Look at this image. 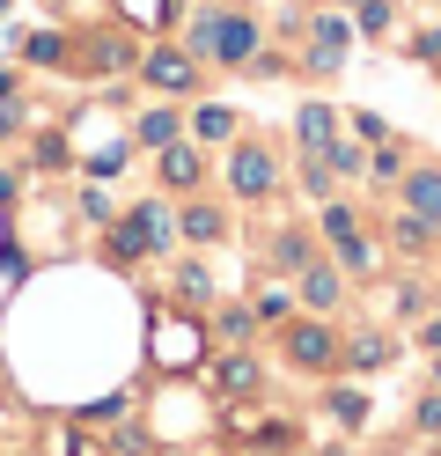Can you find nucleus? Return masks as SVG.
<instances>
[{"instance_id": "nucleus-1", "label": "nucleus", "mask_w": 441, "mask_h": 456, "mask_svg": "<svg viewBox=\"0 0 441 456\" xmlns=\"http://www.w3.org/2000/svg\"><path fill=\"white\" fill-rule=\"evenodd\" d=\"M280 361L294 376H339V331L331 317H309V309H294L280 324Z\"/></svg>"}, {"instance_id": "nucleus-2", "label": "nucleus", "mask_w": 441, "mask_h": 456, "mask_svg": "<svg viewBox=\"0 0 441 456\" xmlns=\"http://www.w3.org/2000/svg\"><path fill=\"white\" fill-rule=\"evenodd\" d=\"M221 184H228V199L257 207V199H273V191H280V155L265 148V140L235 133V140H228V155H221Z\"/></svg>"}, {"instance_id": "nucleus-3", "label": "nucleus", "mask_w": 441, "mask_h": 456, "mask_svg": "<svg viewBox=\"0 0 441 456\" xmlns=\"http://www.w3.org/2000/svg\"><path fill=\"white\" fill-rule=\"evenodd\" d=\"M257 52H265L257 15H243V8H214V22H206V52H199V60H206V67H221V74H235V67H257Z\"/></svg>"}, {"instance_id": "nucleus-4", "label": "nucleus", "mask_w": 441, "mask_h": 456, "mask_svg": "<svg viewBox=\"0 0 441 456\" xmlns=\"http://www.w3.org/2000/svg\"><path fill=\"white\" fill-rule=\"evenodd\" d=\"M302 45H309V52H302L309 74H339L361 37H353V15H346V8H316V15L302 22Z\"/></svg>"}, {"instance_id": "nucleus-5", "label": "nucleus", "mask_w": 441, "mask_h": 456, "mask_svg": "<svg viewBox=\"0 0 441 456\" xmlns=\"http://www.w3.org/2000/svg\"><path fill=\"white\" fill-rule=\"evenodd\" d=\"M147 346H155V368H169V376L184 368V376H192V368L214 354V338H206V324H199V317H155Z\"/></svg>"}, {"instance_id": "nucleus-6", "label": "nucleus", "mask_w": 441, "mask_h": 456, "mask_svg": "<svg viewBox=\"0 0 441 456\" xmlns=\"http://www.w3.org/2000/svg\"><path fill=\"white\" fill-rule=\"evenodd\" d=\"M133 67H140V81H147L155 96H176V103H184V96H199V81H206V67L192 60L184 45H155V52H140Z\"/></svg>"}, {"instance_id": "nucleus-7", "label": "nucleus", "mask_w": 441, "mask_h": 456, "mask_svg": "<svg viewBox=\"0 0 441 456\" xmlns=\"http://www.w3.org/2000/svg\"><path fill=\"white\" fill-rule=\"evenodd\" d=\"M155 184H162L169 199H184V191L206 184V148H199L192 133H176V140H162V148H155Z\"/></svg>"}, {"instance_id": "nucleus-8", "label": "nucleus", "mask_w": 441, "mask_h": 456, "mask_svg": "<svg viewBox=\"0 0 441 456\" xmlns=\"http://www.w3.org/2000/svg\"><path fill=\"white\" fill-rule=\"evenodd\" d=\"M294 309H309V317H331V309L346 302V273H339V258H309V265H294Z\"/></svg>"}, {"instance_id": "nucleus-9", "label": "nucleus", "mask_w": 441, "mask_h": 456, "mask_svg": "<svg viewBox=\"0 0 441 456\" xmlns=\"http://www.w3.org/2000/svg\"><path fill=\"white\" fill-rule=\"evenodd\" d=\"M221 236H228V207H221V199H199V191H184V207H176V243L214 250Z\"/></svg>"}, {"instance_id": "nucleus-10", "label": "nucleus", "mask_w": 441, "mask_h": 456, "mask_svg": "<svg viewBox=\"0 0 441 456\" xmlns=\"http://www.w3.org/2000/svg\"><path fill=\"white\" fill-rule=\"evenodd\" d=\"M184 133L199 140V148H228V140L243 133V118H235V103H228V96H199V103L184 110Z\"/></svg>"}, {"instance_id": "nucleus-11", "label": "nucleus", "mask_w": 441, "mask_h": 456, "mask_svg": "<svg viewBox=\"0 0 441 456\" xmlns=\"http://www.w3.org/2000/svg\"><path fill=\"white\" fill-rule=\"evenodd\" d=\"M397 207H404L412 221L441 228V169H434V162H420V169L404 162V177H397Z\"/></svg>"}, {"instance_id": "nucleus-12", "label": "nucleus", "mask_w": 441, "mask_h": 456, "mask_svg": "<svg viewBox=\"0 0 441 456\" xmlns=\"http://www.w3.org/2000/svg\"><path fill=\"white\" fill-rule=\"evenodd\" d=\"M331 140H339V103L302 96V103H294V155H323Z\"/></svg>"}, {"instance_id": "nucleus-13", "label": "nucleus", "mask_w": 441, "mask_h": 456, "mask_svg": "<svg viewBox=\"0 0 441 456\" xmlns=\"http://www.w3.org/2000/svg\"><path fill=\"white\" fill-rule=\"evenodd\" d=\"M206 361H214V390H221V397H257L265 368H257V354H250V346H214Z\"/></svg>"}, {"instance_id": "nucleus-14", "label": "nucleus", "mask_w": 441, "mask_h": 456, "mask_svg": "<svg viewBox=\"0 0 441 456\" xmlns=\"http://www.w3.org/2000/svg\"><path fill=\"white\" fill-rule=\"evenodd\" d=\"M126 221L147 236V258H169V250H176V207H169V191L162 199H133Z\"/></svg>"}, {"instance_id": "nucleus-15", "label": "nucleus", "mask_w": 441, "mask_h": 456, "mask_svg": "<svg viewBox=\"0 0 441 456\" xmlns=\"http://www.w3.org/2000/svg\"><path fill=\"white\" fill-rule=\"evenodd\" d=\"M390 361H397V338H390V331L339 338V376H368V368H390Z\"/></svg>"}, {"instance_id": "nucleus-16", "label": "nucleus", "mask_w": 441, "mask_h": 456, "mask_svg": "<svg viewBox=\"0 0 441 456\" xmlns=\"http://www.w3.org/2000/svg\"><path fill=\"white\" fill-rule=\"evenodd\" d=\"M176 133H184V103H176V96H162V103H147L140 118H133V148H147V155H155L162 140H176Z\"/></svg>"}, {"instance_id": "nucleus-17", "label": "nucleus", "mask_w": 441, "mask_h": 456, "mask_svg": "<svg viewBox=\"0 0 441 456\" xmlns=\"http://www.w3.org/2000/svg\"><path fill=\"white\" fill-rule=\"evenodd\" d=\"M206 338H214V346H250V338H257V309L250 302H214Z\"/></svg>"}, {"instance_id": "nucleus-18", "label": "nucleus", "mask_w": 441, "mask_h": 456, "mask_svg": "<svg viewBox=\"0 0 441 456\" xmlns=\"http://www.w3.org/2000/svg\"><path fill=\"white\" fill-rule=\"evenodd\" d=\"M140 52H133V37H118V30H96V37H81V60L74 67H88V74H110V67H133Z\"/></svg>"}, {"instance_id": "nucleus-19", "label": "nucleus", "mask_w": 441, "mask_h": 456, "mask_svg": "<svg viewBox=\"0 0 441 456\" xmlns=\"http://www.w3.org/2000/svg\"><path fill=\"white\" fill-rule=\"evenodd\" d=\"M323 412H331L346 435H353V427H368V419H375V397H368L361 383H331V390H323Z\"/></svg>"}, {"instance_id": "nucleus-20", "label": "nucleus", "mask_w": 441, "mask_h": 456, "mask_svg": "<svg viewBox=\"0 0 441 456\" xmlns=\"http://www.w3.org/2000/svg\"><path fill=\"white\" fill-rule=\"evenodd\" d=\"M126 162H133V133L126 140H103L96 155H81V177L88 184H110V177H126Z\"/></svg>"}, {"instance_id": "nucleus-21", "label": "nucleus", "mask_w": 441, "mask_h": 456, "mask_svg": "<svg viewBox=\"0 0 441 456\" xmlns=\"http://www.w3.org/2000/svg\"><path fill=\"white\" fill-rule=\"evenodd\" d=\"M169 288H176V302H184V309H214V273H206L199 258H184V265H176V280H169Z\"/></svg>"}, {"instance_id": "nucleus-22", "label": "nucleus", "mask_w": 441, "mask_h": 456, "mask_svg": "<svg viewBox=\"0 0 441 456\" xmlns=\"http://www.w3.org/2000/svg\"><path fill=\"white\" fill-rule=\"evenodd\" d=\"M316 228H323V243H331V250H339V243H361V214H353V207H346L339 191L323 199V214H316Z\"/></svg>"}, {"instance_id": "nucleus-23", "label": "nucleus", "mask_w": 441, "mask_h": 456, "mask_svg": "<svg viewBox=\"0 0 441 456\" xmlns=\"http://www.w3.org/2000/svg\"><path fill=\"white\" fill-rule=\"evenodd\" d=\"M22 60H29V67H74V45L59 37V30H29V37H22Z\"/></svg>"}, {"instance_id": "nucleus-24", "label": "nucleus", "mask_w": 441, "mask_h": 456, "mask_svg": "<svg viewBox=\"0 0 441 456\" xmlns=\"http://www.w3.org/2000/svg\"><path fill=\"white\" fill-rule=\"evenodd\" d=\"M309 258H316V236H309V228H280V236H273V265H280V273L309 265Z\"/></svg>"}, {"instance_id": "nucleus-25", "label": "nucleus", "mask_w": 441, "mask_h": 456, "mask_svg": "<svg viewBox=\"0 0 441 456\" xmlns=\"http://www.w3.org/2000/svg\"><path fill=\"white\" fill-rule=\"evenodd\" d=\"M294 184H302V199H316V207L339 191V177H331V162H323V155H302V162H294Z\"/></svg>"}, {"instance_id": "nucleus-26", "label": "nucleus", "mask_w": 441, "mask_h": 456, "mask_svg": "<svg viewBox=\"0 0 441 456\" xmlns=\"http://www.w3.org/2000/svg\"><path fill=\"white\" fill-rule=\"evenodd\" d=\"M323 162H331V177H361V169H368V148H361L353 133H339L331 148H323Z\"/></svg>"}, {"instance_id": "nucleus-27", "label": "nucleus", "mask_w": 441, "mask_h": 456, "mask_svg": "<svg viewBox=\"0 0 441 456\" xmlns=\"http://www.w3.org/2000/svg\"><path fill=\"white\" fill-rule=\"evenodd\" d=\"M361 177H375V184H397V177H404V148H397V140H375Z\"/></svg>"}, {"instance_id": "nucleus-28", "label": "nucleus", "mask_w": 441, "mask_h": 456, "mask_svg": "<svg viewBox=\"0 0 441 456\" xmlns=\"http://www.w3.org/2000/svg\"><path fill=\"white\" fill-rule=\"evenodd\" d=\"M257 324H287L294 317V288H287V280H273V288H257Z\"/></svg>"}, {"instance_id": "nucleus-29", "label": "nucleus", "mask_w": 441, "mask_h": 456, "mask_svg": "<svg viewBox=\"0 0 441 456\" xmlns=\"http://www.w3.org/2000/svg\"><path fill=\"white\" fill-rule=\"evenodd\" d=\"M353 15V37H382L390 30V0H361V8H346Z\"/></svg>"}, {"instance_id": "nucleus-30", "label": "nucleus", "mask_w": 441, "mask_h": 456, "mask_svg": "<svg viewBox=\"0 0 441 456\" xmlns=\"http://www.w3.org/2000/svg\"><path fill=\"white\" fill-rule=\"evenodd\" d=\"M390 243H397V250H427V243H434V228H427V221H412V214H397V221H390Z\"/></svg>"}, {"instance_id": "nucleus-31", "label": "nucleus", "mask_w": 441, "mask_h": 456, "mask_svg": "<svg viewBox=\"0 0 441 456\" xmlns=\"http://www.w3.org/2000/svg\"><path fill=\"white\" fill-rule=\"evenodd\" d=\"M346 133L361 140V148H375V140H390V126H382L375 110H353V118H346Z\"/></svg>"}, {"instance_id": "nucleus-32", "label": "nucleus", "mask_w": 441, "mask_h": 456, "mask_svg": "<svg viewBox=\"0 0 441 456\" xmlns=\"http://www.w3.org/2000/svg\"><path fill=\"white\" fill-rule=\"evenodd\" d=\"M412 427H420V435H441V390H427L420 405H412Z\"/></svg>"}, {"instance_id": "nucleus-33", "label": "nucleus", "mask_w": 441, "mask_h": 456, "mask_svg": "<svg viewBox=\"0 0 441 456\" xmlns=\"http://www.w3.org/2000/svg\"><path fill=\"white\" fill-rule=\"evenodd\" d=\"M118 15H133V22H169V0H118Z\"/></svg>"}, {"instance_id": "nucleus-34", "label": "nucleus", "mask_w": 441, "mask_h": 456, "mask_svg": "<svg viewBox=\"0 0 441 456\" xmlns=\"http://www.w3.org/2000/svg\"><path fill=\"white\" fill-rule=\"evenodd\" d=\"M412 52H420V60L434 67V60H441V22H427V30H420V37H412Z\"/></svg>"}, {"instance_id": "nucleus-35", "label": "nucleus", "mask_w": 441, "mask_h": 456, "mask_svg": "<svg viewBox=\"0 0 441 456\" xmlns=\"http://www.w3.org/2000/svg\"><path fill=\"white\" fill-rule=\"evenodd\" d=\"M420 354H427V361L441 354V317H420Z\"/></svg>"}, {"instance_id": "nucleus-36", "label": "nucleus", "mask_w": 441, "mask_h": 456, "mask_svg": "<svg viewBox=\"0 0 441 456\" xmlns=\"http://www.w3.org/2000/svg\"><path fill=\"white\" fill-rule=\"evenodd\" d=\"M81 214H88V221H103V228H110V214H118V207H110V199H103V191H88V199H81Z\"/></svg>"}, {"instance_id": "nucleus-37", "label": "nucleus", "mask_w": 441, "mask_h": 456, "mask_svg": "<svg viewBox=\"0 0 441 456\" xmlns=\"http://www.w3.org/2000/svg\"><path fill=\"white\" fill-rule=\"evenodd\" d=\"M15 126H22V96H15V103H0V140H8Z\"/></svg>"}, {"instance_id": "nucleus-38", "label": "nucleus", "mask_w": 441, "mask_h": 456, "mask_svg": "<svg viewBox=\"0 0 441 456\" xmlns=\"http://www.w3.org/2000/svg\"><path fill=\"white\" fill-rule=\"evenodd\" d=\"M15 96H22V81H15V67H8V74H0V103H15Z\"/></svg>"}, {"instance_id": "nucleus-39", "label": "nucleus", "mask_w": 441, "mask_h": 456, "mask_svg": "<svg viewBox=\"0 0 441 456\" xmlns=\"http://www.w3.org/2000/svg\"><path fill=\"white\" fill-rule=\"evenodd\" d=\"M434 390H441V354H434Z\"/></svg>"}, {"instance_id": "nucleus-40", "label": "nucleus", "mask_w": 441, "mask_h": 456, "mask_svg": "<svg viewBox=\"0 0 441 456\" xmlns=\"http://www.w3.org/2000/svg\"><path fill=\"white\" fill-rule=\"evenodd\" d=\"M339 8H361V0H339Z\"/></svg>"}, {"instance_id": "nucleus-41", "label": "nucleus", "mask_w": 441, "mask_h": 456, "mask_svg": "<svg viewBox=\"0 0 441 456\" xmlns=\"http://www.w3.org/2000/svg\"><path fill=\"white\" fill-rule=\"evenodd\" d=\"M323 456H346V449H323Z\"/></svg>"}, {"instance_id": "nucleus-42", "label": "nucleus", "mask_w": 441, "mask_h": 456, "mask_svg": "<svg viewBox=\"0 0 441 456\" xmlns=\"http://www.w3.org/2000/svg\"><path fill=\"white\" fill-rule=\"evenodd\" d=\"M0 15H8V0H0Z\"/></svg>"}]
</instances>
